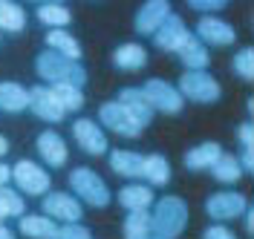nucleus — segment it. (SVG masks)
Instances as JSON below:
<instances>
[{
    "label": "nucleus",
    "instance_id": "24",
    "mask_svg": "<svg viewBox=\"0 0 254 239\" xmlns=\"http://www.w3.org/2000/svg\"><path fill=\"white\" fill-rule=\"evenodd\" d=\"M47 47L52 49V52L64 55V58H69V61H78L81 58V44L69 32H61V29L47 32Z\"/></svg>",
    "mask_w": 254,
    "mask_h": 239
},
{
    "label": "nucleus",
    "instance_id": "22",
    "mask_svg": "<svg viewBox=\"0 0 254 239\" xmlns=\"http://www.w3.org/2000/svg\"><path fill=\"white\" fill-rule=\"evenodd\" d=\"M153 202V191L144 185H125L119 191V205L125 210H147Z\"/></svg>",
    "mask_w": 254,
    "mask_h": 239
},
{
    "label": "nucleus",
    "instance_id": "1",
    "mask_svg": "<svg viewBox=\"0 0 254 239\" xmlns=\"http://www.w3.org/2000/svg\"><path fill=\"white\" fill-rule=\"evenodd\" d=\"M35 69H38V75L47 81L49 87H55V84H66V87H75V90H84V84H87V72H84V66L78 61H69V58H64L58 52H41L38 58H35Z\"/></svg>",
    "mask_w": 254,
    "mask_h": 239
},
{
    "label": "nucleus",
    "instance_id": "30",
    "mask_svg": "<svg viewBox=\"0 0 254 239\" xmlns=\"http://www.w3.org/2000/svg\"><path fill=\"white\" fill-rule=\"evenodd\" d=\"M52 90V96L58 98V104L64 107V112H75L84 107V93L75 90V87H66V84H55V87H49Z\"/></svg>",
    "mask_w": 254,
    "mask_h": 239
},
{
    "label": "nucleus",
    "instance_id": "18",
    "mask_svg": "<svg viewBox=\"0 0 254 239\" xmlns=\"http://www.w3.org/2000/svg\"><path fill=\"white\" fill-rule=\"evenodd\" d=\"M222 156V147L217 142H205V144H196V147H190L188 153H185V167L193 170V173H199V170H211L214 167V161Z\"/></svg>",
    "mask_w": 254,
    "mask_h": 239
},
{
    "label": "nucleus",
    "instance_id": "7",
    "mask_svg": "<svg viewBox=\"0 0 254 239\" xmlns=\"http://www.w3.org/2000/svg\"><path fill=\"white\" fill-rule=\"evenodd\" d=\"M142 93L147 96V101L153 104V110L165 112V115H176V112H182L185 98L179 96V90H176L174 84H168V81L150 78V81L142 87Z\"/></svg>",
    "mask_w": 254,
    "mask_h": 239
},
{
    "label": "nucleus",
    "instance_id": "9",
    "mask_svg": "<svg viewBox=\"0 0 254 239\" xmlns=\"http://www.w3.org/2000/svg\"><path fill=\"white\" fill-rule=\"evenodd\" d=\"M246 196L237 191H222V193H214V196H208L205 202V213L214 219V222H228V219H237L243 216V210H246Z\"/></svg>",
    "mask_w": 254,
    "mask_h": 239
},
{
    "label": "nucleus",
    "instance_id": "40",
    "mask_svg": "<svg viewBox=\"0 0 254 239\" xmlns=\"http://www.w3.org/2000/svg\"><path fill=\"white\" fill-rule=\"evenodd\" d=\"M0 239H15V234H12L9 228H3V225H0Z\"/></svg>",
    "mask_w": 254,
    "mask_h": 239
},
{
    "label": "nucleus",
    "instance_id": "39",
    "mask_svg": "<svg viewBox=\"0 0 254 239\" xmlns=\"http://www.w3.org/2000/svg\"><path fill=\"white\" fill-rule=\"evenodd\" d=\"M9 153V142H6V136H0V159Z\"/></svg>",
    "mask_w": 254,
    "mask_h": 239
},
{
    "label": "nucleus",
    "instance_id": "2",
    "mask_svg": "<svg viewBox=\"0 0 254 239\" xmlns=\"http://www.w3.org/2000/svg\"><path fill=\"white\" fill-rule=\"evenodd\" d=\"M188 225V205L179 196H162L150 213V234L156 239H176Z\"/></svg>",
    "mask_w": 254,
    "mask_h": 239
},
{
    "label": "nucleus",
    "instance_id": "13",
    "mask_svg": "<svg viewBox=\"0 0 254 239\" xmlns=\"http://www.w3.org/2000/svg\"><path fill=\"white\" fill-rule=\"evenodd\" d=\"M29 110L38 115V118H44L49 124H55V121H61L64 115V107L58 104V98L52 96V90L49 87H32L29 90Z\"/></svg>",
    "mask_w": 254,
    "mask_h": 239
},
{
    "label": "nucleus",
    "instance_id": "33",
    "mask_svg": "<svg viewBox=\"0 0 254 239\" xmlns=\"http://www.w3.org/2000/svg\"><path fill=\"white\" fill-rule=\"evenodd\" d=\"M55 239H93V234H90V228L75 222V225H61Z\"/></svg>",
    "mask_w": 254,
    "mask_h": 239
},
{
    "label": "nucleus",
    "instance_id": "5",
    "mask_svg": "<svg viewBox=\"0 0 254 239\" xmlns=\"http://www.w3.org/2000/svg\"><path fill=\"white\" fill-rule=\"evenodd\" d=\"M98 121L101 124H107V130L113 133H119V136H125V139H139L142 136V124L130 115V112L119 104V101H107V104H101L98 107Z\"/></svg>",
    "mask_w": 254,
    "mask_h": 239
},
{
    "label": "nucleus",
    "instance_id": "41",
    "mask_svg": "<svg viewBox=\"0 0 254 239\" xmlns=\"http://www.w3.org/2000/svg\"><path fill=\"white\" fill-rule=\"evenodd\" d=\"M144 239H156V237H144Z\"/></svg>",
    "mask_w": 254,
    "mask_h": 239
},
{
    "label": "nucleus",
    "instance_id": "31",
    "mask_svg": "<svg viewBox=\"0 0 254 239\" xmlns=\"http://www.w3.org/2000/svg\"><path fill=\"white\" fill-rule=\"evenodd\" d=\"M26 205H23V196L15 193L12 188H0V216H23Z\"/></svg>",
    "mask_w": 254,
    "mask_h": 239
},
{
    "label": "nucleus",
    "instance_id": "16",
    "mask_svg": "<svg viewBox=\"0 0 254 239\" xmlns=\"http://www.w3.org/2000/svg\"><path fill=\"white\" fill-rule=\"evenodd\" d=\"M38 153H41V159L47 161L49 167H61V164H66V159H69L66 142H64L55 130H44V133L38 136Z\"/></svg>",
    "mask_w": 254,
    "mask_h": 239
},
{
    "label": "nucleus",
    "instance_id": "23",
    "mask_svg": "<svg viewBox=\"0 0 254 239\" xmlns=\"http://www.w3.org/2000/svg\"><path fill=\"white\" fill-rule=\"evenodd\" d=\"M20 234L29 239H55L58 222H52L49 216H23L20 219Z\"/></svg>",
    "mask_w": 254,
    "mask_h": 239
},
{
    "label": "nucleus",
    "instance_id": "42",
    "mask_svg": "<svg viewBox=\"0 0 254 239\" xmlns=\"http://www.w3.org/2000/svg\"><path fill=\"white\" fill-rule=\"evenodd\" d=\"M0 225H3V216H0Z\"/></svg>",
    "mask_w": 254,
    "mask_h": 239
},
{
    "label": "nucleus",
    "instance_id": "14",
    "mask_svg": "<svg viewBox=\"0 0 254 239\" xmlns=\"http://www.w3.org/2000/svg\"><path fill=\"white\" fill-rule=\"evenodd\" d=\"M196 38L202 41V44H211V47H231L234 41H237V32H234V26L231 23H225L220 17H202L199 20V26H196Z\"/></svg>",
    "mask_w": 254,
    "mask_h": 239
},
{
    "label": "nucleus",
    "instance_id": "11",
    "mask_svg": "<svg viewBox=\"0 0 254 239\" xmlns=\"http://www.w3.org/2000/svg\"><path fill=\"white\" fill-rule=\"evenodd\" d=\"M150 38H153V44H156L159 49H165V52H179V47L190 38V32H188V26H185V20L171 12V15L165 17V23H162Z\"/></svg>",
    "mask_w": 254,
    "mask_h": 239
},
{
    "label": "nucleus",
    "instance_id": "28",
    "mask_svg": "<svg viewBox=\"0 0 254 239\" xmlns=\"http://www.w3.org/2000/svg\"><path fill=\"white\" fill-rule=\"evenodd\" d=\"M38 20L49 29H64L72 20V15H69V9L64 3H41L38 6Z\"/></svg>",
    "mask_w": 254,
    "mask_h": 239
},
{
    "label": "nucleus",
    "instance_id": "10",
    "mask_svg": "<svg viewBox=\"0 0 254 239\" xmlns=\"http://www.w3.org/2000/svg\"><path fill=\"white\" fill-rule=\"evenodd\" d=\"M72 136H75V142H78L81 150L90 153V156H104L107 147H110L101 124H95L90 118H78V121L72 124Z\"/></svg>",
    "mask_w": 254,
    "mask_h": 239
},
{
    "label": "nucleus",
    "instance_id": "3",
    "mask_svg": "<svg viewBox=\"0 0 254 239\" xmlns=\"http://www.w3.org/2000/svg\"><path fill=\"white\" fill-rule=\"evenodd\" d=\"M69 188H72V193H78L90 207L110 205V191H107L104 179L95 173V170H90V167H75L69 173Z\"/></svg>",
    "mask_w": 254,
    "mask_h": 239
},
{
    "label": "nucleus",
    "instance_id": "8",
    "mask_svg": "<svg viewBox=\"0 0 254 239\" xmlns=\"http://www.w3.org/2000/svg\"><path fill=\"white\" fill-rule=\"evenodd\" d=\"M41 210L52 222L75 225L81 219V202L72 193H47L44 202H41Z\"/></svg>",
    "mask_w": 254,
    "mask_h": 239
},
{
    "label": "nucleus",
    "instance_id": "32",
    "mask_svg": "<svg viewBox=\"0 0 254 239\" xmlns=\"http://www.w3.org/2000/svg\"><path fill=\"white\" fill-rule=\"evenodd\" d=\"M231 66H234V72L243 81H254V49L252 47L240 49L237 55H234V61H231Z\"/></svg>",
    "mask_w": 254,
    "mask_h": 239
},
{
    "label": "nucleus",
    "instance_id": "20",
    "mask_svg": "<svg viewBox=\"0 0 254 239\" xmlns=\"http://www.w3.org/2000/svg\"><path fill=\"white\" fill-rule=\"evenodd\" d=\"M0 110L3 112L29 110V90L15 84V81H0Z\"/></svg>",
    "mask_w": 254,
    "mask_h": 239
},
{
    "label": "nucleus",
    "instance_id": "15",
    "mask_svg": "<svg viewBox=\"0 0 254 239\" xmlns=\"http://www.w3.org/2000/svg\"><path fill=\"white\" fill-rule=\"evenodd\" d=\"M119 104L125 107L142 127H147L150 121H153V104L147 101V96L142 93V87H125L122 93H119Z\"/></svg>",
    "mask_w": 254,
    "mask_h": 239
},
{
    "label": "nucleus",
    "instance_id": "29",
    "mask_svg": "<svg viewBox=\"0 0 254 239\" xmlns=\"http://www.w3.org/2000/svg\"><path fill=\"white\" fill-rule=\"evenodd\" d=\"M122 231H125V239L150 237V213L147 210H127V219Z\"/></svg>",
    "mask_w": 254,
    "mask_h": 239
},
{
    "label": "nucleus",
    "instance_id": "19",
    "mask_svg": "<svg viewBox=\"0 0 254 239\" xmlns=\"http://www.w3.org/2000/svg\"><path fill=\"white\" fill-rule=\"evenodd\" d=\"M110 170H116L125 179H142L144 176V156L130 150H113L110 153Z\"/></svg>",
    "mask_w": 254,
    "mask_h": 239
},
{
    "label": "nucleus",
    "instance_id": "17",
    "mask_svg": "<svg viewBox=\"0 0 254 239\" xmlns=\"http://www.w3.org/2000/svg\"><path fill=\"white\" fill-rule=\"evenodd\" d=\"M179 61H182V66L188 69V72H205L208 64H211V55H208L205 44L196 38V35H190L188 41L179 47Z\"/></svg>",
    "mask_w": 254,
    "mask_h": 239
},
{
    "label": "nucleus",
    "instance_id": "34",
    "mask_svg": "<svg viewBox=\"0 0 254 239\" xmlns=\"http://www.w3.org/2000/svg\"><path fill=\"white\" fill-rule=\"evenodd\" d=\"M202 239H237V234L228 231L225 225H211V228L202 231Z\"/></svg>",
    "mask_w": 254,
    "mask_h": 239
},
{
    "label": "nucleus",
    "instance_id": "26",
    "mask_svg": "<svg viewBox=\"0 0 254 239\" xmlns=\"http://www.w3.org/2000/svg\"><path fill=\"white\" fill-rule=\"evenodd\" d=\"M144 179L153 185V188H165L168 182H171V161L165 159V156H144Z\"/></svg>",
    "mask_w": 254,
    "mask_h": 239
},
{
    "label": "nucleus",
    "instance_id": "36",
    "mask_svg": "<svg viewBox=\"0 0 254 239\" xmlns=\"http://www.w3.org/2000/svg\"><path fill=\"white\" fill-rule=\"evenodd\" d=\"M188 6H190V9H196V12H214V9H225V3H222V0H190Z\"/></svg>",
    "mask_w": 254,
    "mask_h": 239
},
{
    "label": "nucleus",
    "instance_id": "25",
    "mask_svg": "<svg viewBox=\"0 0 254 239\" xmlns=\"http://www.w3.org/2000/svg\"><path fill=\"white\" fill-rule=\"evenodd\" d=\"M23 26H26V12H23V6H17L12 0H0V29L3 32H23Z\"/></svg>",
    "mask_w": 254,
    "mask_h": 239
},
{
    "label": "nucleus",
    "instance_id": "12",
    "mask_svg": "<svg viewBox=\"0 0 254 239\" xmlns=\"http://www.w3.org/2000/svg\"><path fill=\"white\" fill-rule=\"evenodd\" d=\"M168 15H171V3H168V0H147L142 9L136 12V20H133L136 35L150 38V35L165 23V17H168Z\"/></svg>",
    "mask_w": 254,
    "mask_h": 239
},
{
    "label": "nucleus",
    "instance_id": "4",
    "mask_svg": "<svg viewBox=\"0 0 254 239\" xmlns=\"http://www.w3.org/2000/svg\"><path fill=\"white\" fill-rule=\"evenodd\" d=\"M179 96L196 101V104H214V101H220L222 90L211 72H185L179 78Z\"/></svg>",
    "mask_w": 254,
    "mask_h": 239
},
{
    "label": "nucleus",
    "instance_id": "21",
    "mask_svg": "<svg viewBox=\"0 0 254 239\" xmlns=\"http://www.w3.org/2000/svg\"><path fill=\"white\" fill-rule=\"evenodd\" d=\"M113 64L119 69H125V72H136L147 64V49L142 44H122L113 52Z\"/></svg>",
    "mask_w": 254,
    "mask_h": 239
},
{
    "label": "nucleus",
    "instance_id": "38",
    "mask_svg": "<svg viewBox=\"0 0 254 239\" xmlns=\"http://www.w3.org/2000/svg\"><path fill=\"white\" fill-rule=\"evenodd\" d=\"M12 179V167H6V164H0V188H6V182Z\"/></svg>",
    "mask_w": 254,
    "mask_h": 239
},
{
    "label": "nucleus",
    "instance_id": "6",
    "mask_svg": "<svg viewBox=\"0 0 254 239\" xmlns=\"http://www.w3.org/2000/svg\"><path fill=\"white\" fill-rule=\"evenodd\" d=\"M12 179H15L17 191L29 193V196H47L49 185H52L47 170H41V167L29 159H20L15 167H12Z\"/></svg>",
    "mask_w": 254,
    "mask_h": 239
},
{
    "label": "nucleus",
    "instance_id": "37",
    "mask_svg": "<svg viewBox=\"0 0 254 239\" xmlns=\"http://www.w3.org/2000/svg\"><path fill=\"white\" fill-rule=\"evenodd\" d=\"M243 213H246V231H249V234H254V207L246 205V210H243Z\"/></svg>",
    "mask_w": 254,
    "mask_h": 239
},
{
    "label": "nucleus",
    "instance_id": "35",
    "mask_svg": "<svg viewBox=\"0 0 254 239\" xmlns=\"http://www.w3.org/2000/svg\"><path fill=\"white\" fill-rule=\"evenodd\" d=\"M237 139H240V147H254V124H252V121L240 124Z\"/></svg>",
    "mask_w": 254,
    "mask_h": 239
},
{
    "label": "nucleus",
    "instance_id": "27",
    "mask_svg": "<svg viewBox=\"0 0 254 239\" xmlns=\"http://www.w3.org/2000/svg\"><path fill=\"white\" fill-rule=\"evenodd\" d=\"M211 176H214L220 185H237L240 179H243V167H240V161L234 159V156L222 153L220 159L214 161V167H211Z\"/></svg>",
    "mask_w": 254,
    "mask_h": 239
}]
</instances>
